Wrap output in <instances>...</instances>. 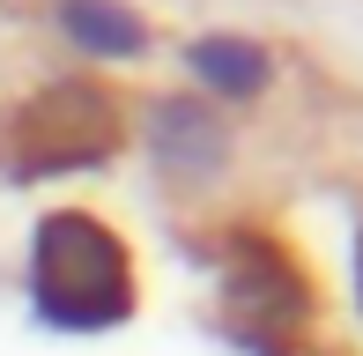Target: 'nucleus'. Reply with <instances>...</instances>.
<instances>
[{
  "instance_id": "3",
  "label": "nucleus",
  "mask_w": 363,
  "mask_h": 356,
  "mask_svg": "<svg viewBox=\"0 0 363 356\" xmlns=\"http://www.w3.org/2000/svg\"><path fill=\"white\" fill-rule=\"evenodd\" d=\"M223 289L245 319H267V327H296L311 312V282L282 252V238H238L223 260Z\"/></svg>"
},
{
  "instance_id": "2",
  "label": "nucleus",
  "mask_w": 363,
  "mask_h": 356,
  "mask_svg": "<svg viewBox=\"0 0 363 356\" xmlns=\"http://www.w3.org/2000/svg\"><path fill=\"white\" fill-rule=\"evenodd\" d=\"M111 149H119V111L89 82H60L15 111V164L23 171H82V164H104Z\"/></svg>"
},
{
  "instance_id": "4",
  "label": "nucleus",
  "mask_w": 363,
  "mask_h": 356,
  "mask_svg": "<svg viewBox=\"0 0 363 356\" xmlns=\"http://www.w3.org/2000/svg\"><path fill=\"white\" fill-rule=\"evenodd\" d=\"M60 30H67L82 52H96V60H134V52H148V30L119 8V0H60Z\"/></svg>"
},
{
  "instance_id": "1",
  "label": "nucleus",
  "mask_w": 363,
  "mask_h": 356,
  "mask_svg": "<svg viewBox=\"0 0 363 356\" xmlns=\"http://www.w3.org/2000/svg\"><path fill=\"white\" fill-rule=\"evenodd\" d=\"M30 297L52 327H119L134 312V260L96 216L60 208L30 238Z\"/></svg>"
},
{
  "instance_id": "5",
  "label": "nucleus",
  "mask_w": 363,
  "mask_h": 356,
  "mask_svg": "<svg viewBox=\"0 0 363 356\" xmlns=\"http://www.w3.org/2000/svg\"><path fill=\"white\" fill-rule=\"evenodd\" d=\"M193 74L223 96H252V89H267V52L245 38H201L193 45Z\"/></svg>"
},
{
  "instance_id": "6",
  "label": "nucleus",
  "mask_w": 363,
  "mask_h": 356,
  "mask_svg": "<svg viewBox=\"0 0 363 356\" xmlns=\"http://www.w3.org/2000/svg\"><path fill=\"white\" fill-rule=\"evenodd\" d=\"M156 149H171V156H186V164H208V156L223 149V134H216V119H208L201 104H163L156 111Z\"/></svg>"
}]
</instances>
